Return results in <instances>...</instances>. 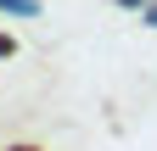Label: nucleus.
I'll return each instance as SVG.
<instances>
[{
    "mask_svg": "<svg viewBox=\"0 0 157 151\" xmlns=\"http://www.w3.org/2000/svg\"><path fill=\"white\" fill-rule=\"evenodd\" d=\"M0 11H11V17H34L39 0H0Z\"/></svg>",
    "mask_w": 157,
    "mask_h": 151,
    "instance_id": "1",
    "label": "nucleus"
},
{
    "mask_svg": "<svg viewBox=\"0 0 157 151\" xmlns=\"http://www.w3.org/2000/svg\"><path fill=\"white\" fill-rule=\"evenodd\" d=\"M0 56H11V39H6V34H0Z\"/></svg>",
    "mask_w": 157,
    "mask_h": 151,
    "instance_id": "2",
    "label": "nucleus"
},
{
    "mask_svg": "<svg viewBox=\"0 0 157 151\" xmlns=\"http://www.w3.org/2000/svg\"><path fill=\"white\" fill-rule=\"evenodd\" d=\"M146 23H157V6H146Z\"/></svg>",
    "mask_w": 157,
    "mask_h": 151,
    "instance_id": "3",
    "label": "nucleus"
},
{
    "mask_svg": "<svg viewBox=\"0 0 157 151\" xmlns=\"http://www.w3.org/2000/svg\"><path fill=\"white\" fill-rule=\"evenodd\" d=\"M124 6H151V0H124Z\"/></svg>",
    "mask_w": 157,
    "mask_h": 151,
    "instance_id": "4",
    "label": "nucleus"
},
{
    "mask_svg": "<svg viewBox=\"0 0 157 151\" xmlns=\"http://www.w3.org/2000/svg\"><path fill=\"white\" fill-rule=\"evenodd\" d=\"M17 151H28V145H17Z\"/></svg>",
    "mask_w": 157,
    "mask_h": 151,
    "instance_id": "5",
    "label": "nucleus"
}]
</instances>
